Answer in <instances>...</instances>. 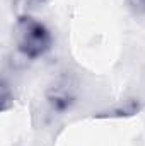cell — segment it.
Masks as SVG:
<instances>
[{
  "mask_svg": "<svg viewBox=\"0 0 145 146\" xmlns=\"http://www.w3.org/2000/svg\"><path fill=\"white\" fill-rule=\"evenodd\" d=\"M82 94V83L77 73L70 70L56 73L44 88V100L53 112L63 114L72 110Z\"/></svg>",
  "mask_w": 145,
  "mask_h": 146,
  "instance_id": "obj_2",
  "label": "cell"
},
{
  "mask_svg": "<svg viewBox=\"0 0 145 146\" xmlns=\"http://www.w3.org/2000/svg\"><path fill=\"white\" fill-rule=\"evenodd\" d=\"M9 87H10V85H9V82H7V78H3V80H2V95H0L2 110H3V112L10 109V106H14V92H10Z\"/></svg>",
  "mask_w": 145,
  "mask_h": 146,
  "instance_id": "obj_3",
  "label": "cell"
},
{
  "mask_svg": "<svg viewBox=\"0 0 145 146\" xmlns=\"http://www.w3.org/2000/svg\"><path fill=\"white\" fill-rule=\"evenodd\" d=\"M15 53L24 61H38L44 58L53 48L51 29L31 14H21L12 29Z\"/></svg>",
  "mask_w": 145,
  "mask_h": 146,
  "instance_id": "obj_1",
  "label": "cell"
},
{
  "mask_svg": "<svg viewBox=\"0 0 145 146\" xmlns=\"http://www.w3.org/2000/svg\"><path fill=\"white\" fill-rule=\"evenodd\" d=\"M126 5L138 15H144L145 14V0H125Z\"/></svg>",
  "mask_w": 145,
  "mask_h": 146,
  "instance_id": "obj_5",
  "label": "cell"
},
{
  "mask_svg": "<svg viewBox=\"0 0 145 146\" xmlns=\"http://www.w3.org/2000/svg\"><path fill=\"white\" fill-rule=\"evenodd\" d=\"M15 2L24 9L22 14H29V10L39 9V7H43L44 3H48V0H15Z\"/></svg>",
  "mask_w": 145,
  "mask_h": 146,
  "instance_id": "obj_4",
  "label": "cell"
}]
</instances>
